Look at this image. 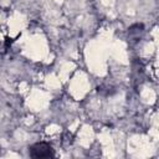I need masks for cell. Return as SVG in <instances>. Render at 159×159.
Wrapping results in <instances>:
<instances>
[{
	"instance_id": "1",
	"label": "cell",
	"mask_w": 159,
	"mask_h": 159,
	"mask_svg": "<svg viewBox=\"0 0 159 159\" xmlns=\"http://www.w3.org/2000/svg\"><path fill=\"white\" fill-rule=\"evenodd\" d=\"M29 153H30L31 158H52V157H55L52 147L45 142L36 143V144L31 145L29 148Z\"/></svg>"
}]
</instances>
